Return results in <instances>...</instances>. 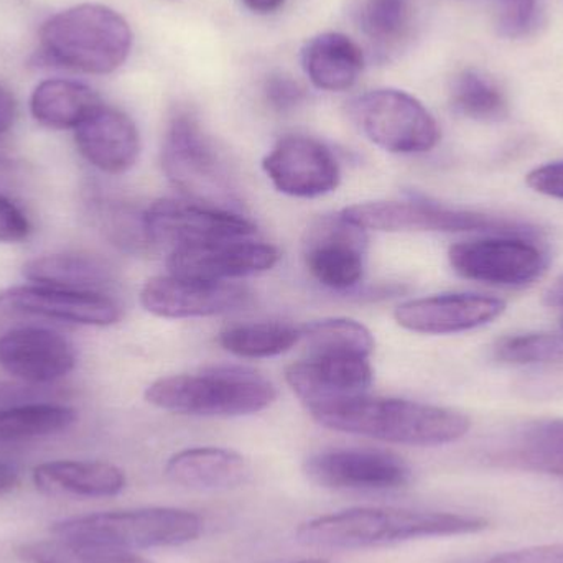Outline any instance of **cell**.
<instances>
[{"label":"cell","instance_id":"cell-23","mask_svg":"<svg viewBox=\"0 0 563 563\" xmlns=\"http://www.w3.org/2000/svg\"><path fill=\"white\" fill-rule=\"evenodd\" d=\"M250 468L246 460L233 450L188 449L168 460L165 475L175 485L191 489H228L241 485Z\"/></svg>","mask_w":563,"mask_h":563},{"label":"cell","instance_id":"cell-29","mask_svg":"<svg viewBox=\"0 0 563 563\" xmlns=\"http://www.w3.org/2000/svg\"><path fill=\"white\" fill-rule=\"evenodd\" d=\"M300 341L307 344L310 356L318 354H350L369 357L374 338L360 321L347 318H328L311 321L300 328Z\"/></svg>","mask_w":563,"mask_h":563},{"label":"cell","instance_id":"cell-35","mask_svg":"<svg viewBox=\"0 0 563 563\" xmlns=\"http://www.w3.org/2000/svg\"><path fill=\"white\" fill-rule=\"evenodd\" d=\"M263 91L271 108L276 109L277 112L294 111L307 98L303 86L285 73L271 75L264 81Z\"/></svg>","mask_w":563,"mask_h":563},{"label":"cell","instance_id":"cell-38","mask_svg":"<svg viewBox=\"0 0 563 563\" xmlns=\"http://www.w3.org/2000/svg\"><path fill=\"white\" fill-rule=\"evenodd\" d=\"M483 563H563V544L518 549L495 555Z\"/></svg>","mask_w":563,"mask_h":563},{"label":"cell","instance_id":"cell-26","mask_svg":"<svg viewBox=\"0 0 563 563\" xmlns=\"http://www.w3.org/2000/svg\"><path fill=\"white\" fill-rule=\"evenodd\" d=\"M450 102L460 115L473 121L498 122L509 114L505 91L476 69H465L452 79Z\"/></svg>","mask_w":563,"mask_h":563},{"label":"cell","instance_id":"cell-14","mask_svg":"<svg viewBox=\"0 0 563 563\" xmlns=\"http://www.w3.org/2000/svg\"><path fill=\"white\" fill-rule=\"evenodd\" d=\"M0 310L36 314L86 327H111L121 318L119 305L99 291L68 290L35 284L0 291Z\"/></svg>","mask_w":563,"mask_h":563},{"label":"cell","instance_id":"cell-33","mask_svg":"<svg viewBox=\"0 0 563 563\" xmlns=\"http://www.w3.org/2000/svg\"><path fill=\"white\" fill-rule=\"evenodd\" d=\"M496 361L515 366L563 363V336L555 333H528L501 338L493 347Z\"/></svg>","mask_w":563,"mask_h":563},{"label":"cell","instance_id":"cell-40","mask_svg":"<svg viewBox=\"0 0 563 563\" xmlns=\"http://www.w3.org/2000/svg\"><path fill=\"white\" fill-rule=\"evenodd\" d=\"M19 483V473L12 465L0 462V496L12 492Z\"/></svg>","mask_w":563,"mask_h":563},{"label":"cell","instance_id":"cell-41","mask_svg":"<svg viewBox=\"0 0 563 563\" xmlns=\"http://www.w3.org/2000/svg\"><path fill=\"white\" fill-rule=\"evenodd\" d=\"M251 12L261 13V15H267V13L277 12L285 0H241Z\"/></svg>","mask_w":563,"mask_h":563},{"label":"cell","instance_id":"cell-42","mask_svg":"<svg viewBox=\"0 0 563 563\" xmlns=\"http://www.w3.org/2000/svg\"><path fill=\"white\" fill-rule=\"evenodd\" d=\"M544 301L549 307L563 308V274L545 290Z\"/></svg>","mask_w":563,"mask_h":563},{"label":"cell","instance_id":"cell-4","mask_svg":"<svg viewBox=\"0 0 563 563\" xmlns=\"http://www.w3.org/2000/svg\"><path fill=\"white\" fill-rule=\"evenodd\" d=\"M276 397L271 380L244 367H213L200 374L162 377L145 390L152 406L197 417L251 416L267 409Z\"/></svg>","mask_w":563,"mask_h":563},{"label":"cell","instance_id":"cell-34","mask_svg":"<svg viewBox=\"0 0 563 563\" xmlns=\"http://www.w3.org/2000/svg\"><path fill=\"white\" fill-rule=\"evenodd\" d=\"M498 26L509 38L529 35L538 26L541 0H498Z\"/></svg>","mask_w":563,"mask_h":563},{"label":"cell","instance_id":"cell-15","mask_svg":"<svg viewBox=\"0 0 563 563\" xmlns=\"http://www.w3.org/2000/svg\"><path fill=\"white\" fill-rule=\"evenodd\" d=\"M305 266L313 279L333 290H347L363 279V230L343 218L318 221L305 243Z\"/></svg>","mask_w":563,"mask_h":563},{"label":"cell","instance_id":"cell-18","mask_svg":"<svg viewBox=\"0 0 563 563\" xmlns=\"http://www.w3.org/2000/svg\"><path fill=\"white\" fill-rule=\"evenodd\" d=\"M285 379L307 409L364 396L373 384V367L367 357L350 354H318L290 364Z\"/></svg>","mask_w":563,"mask_h":563},{"label":"cell","instance_id":"cell-32","mask_svg":"<svg viewBox=\"0 0 563 563\" xmlns=\"http://www.w3.org/2000/svg\"><path fill=\"white\" fill-rule=\"evenodd\" d=\"M413 20L412 0H366L361 9L364 35L380 46L406 38Z\"/></svg>","mask_w":563,"mask_h":563},{"label":"cell","instance_id":"cell-16","mask_svg":"<svg viewBox=\"0 0 563 563\" xmlns=\"http://www.w3.org/2000/svg\"><path fill=\"white\" fill-rule=\"evenodd\" d=\"M279 260L280 254L276 247L246 238L172 251L168 269L174 276L227 282L267 273Z\"/></svg>","mask_w":563,"mask_h":563},{"label":"cell","instance_id":"cell-9","mask_svg":"<svg viewBox=\"0 0 563 563\" xmlns=\"http://www.w3.org/2000/svg\"><path fill=\"white\" fill-rule=\"evenodd\" d=\"M144 230L151 247L175 251L246 240L256 234V224L240 211L194 200H158L144 211Z\"/></svg>","mask_w":563,"mask_h":563},{"label":"cell","instance_id":"cell-8","mask_svg":"<svg viewBox=\"0 0 563 563\" xmlns=\"http://www.w3.org/2000/svg\"><path fill=\"white\" fill-rule=\"evenodd\" d=\"M350 114L373 144L390 154H423L440 141V128L429 109L400 89H373L357 96Z\"/></svg>","mask_w":563,"mask_h":563},{"label":"cell","instance_id":"cell-5","mask_svg":"<svg viewBox=\"0 0 563 563\" xmlns=\"http://www.w3.org/2000/svg\"><path fill=\"white\" fill-rule=\"evenodd\" d=\"M201 532L200 516L172 508L101 512L53 526V534L58 538L128 552L188 544L197 541Z\"/></svg>","mask_w":563,"mask_h":563},{"label":"cell","instance_id":"cell-7","mask_svg":"<svg viewBox=\"0 0 563 563\" xmlns=\"http://www.w3.org/2000/svg\"><path fill=\"white\" fill-rule=\"evenodd\" d=\"M353 227L380 233H492L534 236V228L478 211L453 210L429 201H369L341 211Z\"/></svg>","mask_w":563,"mask_h":563},{"label":"cell","instance_id":"cell-28","mask_svg":"<svg viewBox=\"0 0 563 563\" xmlns=\"http://www.w3.org/2000/svg\"><path fill=\"white\" fill-rule=\"evenodd\" d=\"M75 422V410L59 404H25L0 409V443L55 435Z\"/></svg>","mask_w":563,"mask_h":563},{"label":"cell","instance_id":"cell-43","mask_svg":"<svg viewBox=\"0 0 563 563\" xmlns=\"http://www.w3.org/2000/svg\"><path fill=\"white\" fill-rule=\"evenodd\" d=\"M298 563H331V562L320 561V559H314V561H303V562H298Z\"/></svg>","mask_w":563,"mask_h":563},{"label":"cell","instance_id":"cell-20","mask_svg":"<svg viewBox=\"0 0 563 563\" xmlns=\"http://www.w3.org/2000/svg\"><path fill=\"white\" fill-rule=\"evenodd\" d=\"M79 154L98 170L121 175L131 170L141 154L137 125L125 112L102 102L75 129Z\"/></svg>","mask_w":563,"mask_h":563},{"label":"cell","instance_id":"cell-13","mask_svg":"<svg viewBox=\"0 0 563 563\" xmlns=\"http://www.w3.org/2000/svg\"><path fill=\"white\" fill-rule=\"evenodd\" d=\"M250 301L246 288L228 282L161 276L145 282L141 305L161 318H201L240 310Z\"/></svg>","mask_w":563,"mask_h":563},{"label":"cell","instance_id":"cell-31","mask_svg":"<svg viewBox=\"0 0 563 563\" xmlns=\"http://www.w3.org/2000/svg\"><path fill=\"white\" fill-rule=\"evenodd\" d=\"M509 460L522 468L563 476V419L529 427Z\"/></svg>","mask_w":563,"mask_h":563},{"label":"cell","instance_id":"cell-10","mask_svg":"<svg viewBox=\"0 0 563 563\" xmlns=\"http://www.w3.org/2000/svg\"><path fill=\"white\" fill-rule=\"evenodd\" d=\"M449 261L463 279L495 287H526L541 279L549 267L548 251L522 234H495L453 244Z\"/></svg>","mask_w":563,"mask_h":563},{"label":"cell","instance_id":"cell-22","mask_svg":"<svg viewBox=\"0 0 563 563\" xmlns=\"http://www.w3.org/2000/svg\"><path fill=\"white\" fill-rule=\"evenodd\" d=\"M33 483L49 496L111 498L125 488V475L111 463L56 460L36 466Z\"/></svg>","mask_w":563,"mask_h":563},{"label":"cell","instance_id":"cell-17","mask_svg":"<svg viewBox=\"0 0 563 563\" xmlns=\"http://www.w3.org/2000/svg\"><path fill=\"white\" fill-rule=\"evenodd\" d=\"M506 301L478 294H443L399 305L394 318L413 333L452 334L476 330L501 317Z\"/></svg>","mask_w":563,"mask_h":563},{"label":"cell","instance_id":"cell-37","mask_svg":"<svg viewBox=\"0 0 563 563\" xmlns=\"http://www.w3.org/2000/svg\"><path fill=\"white\" fill-rule=\"evenodd\" d=\"M526 184L536 194L563 201V161L551 162L529 172Z\"/></svg>","mask_w":563,"mask_h":563},{"label":"cell","instance_id":"cell-1","mask_svg":"<svg viewBox=\"0 0 563 563\" xmlns=\"http://www.w3.org/2000/svg\"><path fill=\"white\" fill-rule=\"evenodd\" d=\"M307 410L327 429L400 445H446L463 439L472 427L470 417L459 410L416 400L377 399L366 394Z\"/></svg>","mask_w":563,"mask_h":563},{"label":"cell","instance_id":"cell-30","mask_svg":"<svg viewBox=\"0 0 563 563\" xmlns=\"http://www.w3.org/2000/svg\"><path fill=\"white\" fill-rule=\"evenodd\" d=\"M16 555L25 563H151L134 552L71 541L58 536L49 541L20 545Z\"/></svg>","mask_w":563,"mask_h":563},{"label":"cell","instance_id":"cell-36","mask_svg":"<svg viewBox=\"0 0 563 563\" xmlns=\"http://www.w3.org/2000/svg\"><path fill=\"white\" fill-rule=\"evenodd\" d=\"M30 231L32 228L25 214L12 201L0 195V243H22L29 238Z\"/></svg>","mask_w":563,"mask_h":563},{"label":"cell","instance_id":"cell-25","mask_svg":"<svg viewBox=\"0 0 563 563\" xmlns=\"http://www.w3.org/2000/svg\"><path fill=\"white\" fill-rule=\"evenodd\" d=\"M23 277L35 285L68 288V290H96L109 279L108 269L95 260L69 254H49L23 264Z\"/></svg>","mask_w":563,"mask_h":563},{"label":"cell","instance_id":"cell-27","mask_svg":"<svg viewBox=\"0 0 563 563\" xmlns=\"http://www.w3.org/2000/svg\"><path fill=\"white\" fill-rule=\"evenodd\" d=\"M298 341L300 328L277 321L236 324L220 333V344L224 350L250 360L279 356L291 350Z\"/></svg>","mask_w":563,"mask_h":563},{"label":"cell","instance_id":"cell-39","mask_svg":"<svg viewBox=\"0 0 563 563\" xmlns=\"http://www.w3.org/2000/svg\"><path fill=\"white\" fill-rule=\"evenodd\" d=\"M16 101L13 92L0 82V137L15 124Z\"/></svg>","mask_w":563,"mask_h":563},{"label":"cell","instance_id":"cell-44","mask_svg":"<svg viewBox=\"0 0 563 563\" xmlns=\"http://www.w3.org/2000/svg\"><path fill=\"white\" fill-rule=\"evenodd\" d=\"M563 324V323H562Z\"/></svg>","mask_w":563,"mask_h":563},{"label":"cell","instance_id":"cell-2","mask_svg":"<svg viewBox=\"0 0 563 563\" xmlns=\"http://www.w3.org/2000/svg\"><path fill=\"white\" fill-rule=\"evenodd\" d=\"M488 526L482 516L356 508L305 522L298 528L297 541L318 549H367L412 539L478 534Z\"/></svg>","mask_w":563,"mask_h":563},{"label":"cell","instance_id":"cell-21","mask_svg":"<svg viewBox=\"0 0 563 563\" xmlns=\"http://www.w3.org/2000/svg\"><path fill=\"white\" fill-rule=\"evenodd\" d=\"M301 66L314 88L328 92L347 91L363 73V49L344 33H320L305 43Z\"/></svg>","mask_w":563,"mask_h":563},{"label":"cell","instance_id":"cell-19","mask_svg":"<svg viewBox=\"0 0 563 563\" xmlns=\"http://www.w3.org/2000/svg\"><path fill=\"white\" fill-rule=\"evenodd\" d=\"M75 366V347L56 331L26 327L0 336V367L23 383H55Z\"/></svg>","mask_w":563,"mask_h":563},{"label":"cell","instance_id":"cell-3","mask_svg":"<svg viewBox=\"0 0 563 563\" xmlns=\"http://www.w3.org/2000/svg\"><path fill=\"white\" fill-rule=\"evenodd\" d=\"M128 20L102 3H79L49 16L40 30L46 59L86 75H111L131 55Z\"/></svg>","mask_w":563,"mask_h":563},{"label":"cell","instance_id":"cell-11","mask_svg":"<svg viewBox=\"0 0 563 563\" xmlns=\"http://www.w3.org/2000/svg\"><path fill=\"white\" fill-rule=\"evenodd\" d=\"M308 478L323 488L386 492L406 486L410 468L400 456L384 450L344 449L317 453L305 465Z\"/></svg>","mask_w":563,"mask_h":563},{"label":"cell","instance_id":"cell-12","mask_svg":"<svg viewBox=\"0 0 563 563\" xmlns=\"http://www.w3.org/2000/svg\"><path fill=\"white\" fill-rule=\"evenodd\" d=\"M263 168L274 187L288 197H323L340 185V165L330 148L305 135L280 139Z\"/></svg>","mask_w":563,"mask_h":563},{"label":"cell","instance_id":"cell-6","mask_svg":"<svg viewBox=\"0 0 563 563\" xmlns=\"http://www.w3.org/2000/svg\"><path fill=\"white\" fill-rule=\"evenodd\" d=\"M162 167L188 200L238 211V195L223 158L191 112L170 119L162 147Z\"/></svg>","mask_w":563,"mask_h":563},{"label":"cell","instance_id":"cell-24","mask_svg":"<svg viewBox=\"0 0 563 563\" xmlns=\"http://www.w3.org/2000/svg\"><path fill=\"white\" fill-rule=\"evenodd\" d=\"M102 104L89 86L71 79H46L33 89L30 112L48 129H76Z\"/></svg>","mask_w":563,"mask_h":563}]
</instances>
